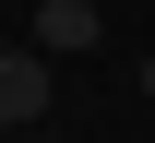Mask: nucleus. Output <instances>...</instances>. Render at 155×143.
<instances>
[{
	"label": "nucleus",
	"mask_w": 155,
	"mask_h": 143,
	"mask_svg": "<svg viewBox=\"0 0 155 143\" xmlns=\"http://www.w3.org/2000/svg\"><path fill=\"white\" fill-rule=\"evenodd\" d=\"M96 36H107V12H96V0H36V48H48V60H84Z\"/></svg>",
	"instance_id": "f03ea898"
},
{
	"label": "nucleus",
	"mask_w": 155,
	"mask_h": 143,
	"mask_svg": "<svg viewBox=\"0 0 155 143\" xmlns=\"http://www.w3.org/2000/svg\"><path fill=\"white\" fill-rule=\"evenodd\" d=\"M48 96H60V83H48V48H12V60H0V119L36 131V119H48Z\"/></svg>",
	"instance_id": "f257e3e1"
},
{
	"label": "nucleus",
	"mask_w": 155,
	"mask_h": 143,
	"mask_svg": "<svg viewBox=\"0 0 155 143\" xmlns=\"http://www.w3.org/2000/svg\"><path fill=\"white\" fill-rule=\"evenodd\" d=\"M131 83H143V96H155V60H131Z\"/></svg>",
	"instance_id": "7ed1b4c3"
}]
</instances>
